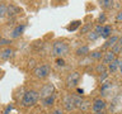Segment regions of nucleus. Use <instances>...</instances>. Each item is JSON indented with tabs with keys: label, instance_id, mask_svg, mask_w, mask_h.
Segmentation results:
<instances>
[{
	"label": "nucleus",
	"instance_id": "obj_1",
	"mask_svg": "<svg viewBox=\"0 0 122 114\" xmlns=\"http://www.w3.org/2000/svg\"><path fill=\"white\" fill-rule=\"evenodd\" d=\"M38 98H40V93L34 90H29L23 95V99H22V105L28 108V106H33L34 104L37 103Z\"/></svg>",
	"mask_w": 122,
	"mask_h": 114
},
{
	"label": "nucleus",
	"instance_id": "obj_2",
	"mask_svg": "<svg viewBox=\"0 0 122 114\" xmlns=\"http://www.w3.org/2000/svg\"><path fill=\"white\" fill-rule=\"evenodd\" d=\"M52 52L57 57H64L69 53V46L67 43H65L62 41H57L52 46Z\"/></svg>",
	"mask_w": 122,
	"mask_h": 114
},
{
	"label": "nucleus",
	"instance_id": "obj_3",
	"mask_svg": "<svg viewBox=\"0 0 122 114\" xmlns=\"http://www.w3.org/2000/svg\"><path fill=\"white\" fill-rule=\"evenodd\" d=\"M33 74L37 79H46L50 75V66L48 65H41V66L34 68Z\"/></svg>",
	"mask_w": 122,
	"mask_h": 114
},
{
	"label": "nucleus",
	"instance_id": "obj_4",
	"mask_svg": "<svg viewBox=\"0 0 122 114\" xmlns=\"http://www.w3.org/2000/svg\"><path fill=\"white\" fill-rule=\"evenodd\" d=\"M79 80H80V74L75 71V72H71V74L67 76L66 84H67V86H69V87H74V86L78 85Z\"/></svg>",
	"mask_w": 122,
	"mask_h": 114
},
{
	"label": "nucleus",
	"instance_id": "obj_5",
	"mask_svg": "<svg viewBox=\"0 0 122 114\" xmlns=\"http://www.w3.org/2000/svg\"><path fill=\"white\" fill-rule=\"evenodd\" d=\"M52 91H53V86L51 84H47V85H45L41 89V93H40V96L43 99L46 96H50V95H52Z\"/></svg>",
	"mask_w": 122,
	"mask_h": 114
},
{
	"label": "nucleus",
	"instance_id": "obj_6",
	"mask_svg": "<svg viewBox=\"0 0 122 114\" xmlns=\"http://www.w3.org/2000/svg\"><path fill=\"white\" fill-rule=\"evenodd\" d=\"M92 108H93L94 112H102V110L106 108V101L102 100V99H97V100H94Z\"/></svg>",
	"mask_w": 122,
	"mask_h": 114
},
{
	"label": "nucleus",
	"instance_id": "obj_7",
	"mask_svg": "<svg viewBox=\"0 0 122 114\" xmlns=\"http://www.w3.org/2000/svg\"><path fill=\"white\" fill-rule=\"evenodd\" d=\"M24 28H25L24 24H19V25H17V27H15V28L13 29V32H11V38H18V37H20L22 33L24 32Z\"/></svg>",
	"mask_w": 122,
	"mask_h": 114
},
{
	"label": "nucleus",
	"instance_id": "obj_8",
	"mask_svg": "<svg viewBox=\"0 0 122 114\" xmlns=\"http://www.w3.org/2000/svg\"><path fill=\"white\" fill-rule=\"evenodd\" d=\"M11 56H13V49L9 47H6V48L0 51V58L1 60H9Z\"/></svg>",
	"mask_w": 122,
	"mask_h": 114
},
{
	"label": "nucleus",
	"instance_id": "obj_9",
	"mask_svg": "<svg viewBox=\"0 0 122 114\" xmlns=\"http://www.w3.org/2000/svg\"><path fill=\"white\" fill-rule=\"evenodd\" d=\"M64 106H65L67 110H72V109L75 108L74 100H72V96H71V95H67V96L64 99Z\"/></svg>",
	"mask_w": 122,
	"mask_h": 114
},
{
	"label": "nucleus",
	"instance_id": "obj_10",
	"mask_svg": "<svg viewBox=\"0 0 122 114\" xmlns=\"http://www.w3.org/2000/svg\"><path fill=\"white\" fill-rule=\"evenodd\" d=\"M116 60V55L112 52V51H108L104 55V57H103V63H106V65H109L112 61Z\"/></svg>",
	"mask_w": 122,
	"mask_h": 114
},
{
	"label": "nucleus",
	"instance_id": "obj_11",
	"mask_svg": "<svg viewBox=\"0 0 122 114\" xmlns=\"http://www.w3.org/2000/svg\"><path fill=\"white\" fill-rule=\"evenodd\" d=\"M118 39H120V38H118L117 36H112L109 38L108 41L106 42V44L103 46V48H108V47H113L114 44H117L118 43Z\"/></svg>",
	"mask_w": 122,
	"mask_h": 114
},
{
	"label": "nucleus",
	"instance_id": "obj_12",
	"mask_svg": "<svg viewBox=\"0 0 122 114\" xmlns=\"http://www.w3.org/2000/svg\"><path fill=\"white\" fill-rule=\"evenodd\" d=\"M53 103H55V95H53V94L42 99V104H43L45 106H51Z\"/></svg>",
	"mask_w": 122,
	"mask_h": 114
},
{
	"label": "nucleus",
	"instance_id": "obj_13",
	"mask_svg": "<svg viewBox=\"0 0 122 114\" xmlns=\"http://www.w3.org/2000/svg\"><path fill=\"white\" fill-rule=\"evenodd\" d=\"M118 62H120V60L118 58H116L114 61H112L109 65H108V70H109V72H116L117 70H118Z\"/></svg>",
	"mask_w": 122,
	"mask_h": 114
},
{
	"label": "nucleus",
	"instance_id": "obj_14",
	"mask_svg": "<svg viewBox=\"0 0 122 114\" xmlns=\"http://www.w3.org/2000/svg\"><path fill=\"white\" fill-rule=\"evenodd\" d=\"M89 53V47L88 46H83V47H79L76 49V55L78 56H85Z\"/></svg>",
	"mask_w": 122,
	"mask_h": 114
},
{
	"label": "nucleus",
	"instance_id": "obj_15",
	"mask_svg": "<svg viewBox=\"0 0 122 114\" xmlns=\"http://www.w3.org/2000/svg\"><path fill=\"white\" fill-rule=\"evenodd\" d=\"M99 5H101L103 9H109V8L113 5V0H99Z\"/></svg>",
	"mask_w": 122,
	"mask_h": 114
},
{
	"label": "nucleus",
	"instance_id": "obj_16",
	"mask_svg": "<svg viewBox=\"0 0 122 114\" xmlns=\"http://www.w3.org/2000/svg\"><path fill=\"white\" fill-rule=\"evenodd\" d=\"M80 24H81V22H80V20H75V22H72L70 25H67L66 29L69 30V32H74V30H76V29L79 28Z\"/></svg>",
	"mask_w": 122,
	"mask_h": 114
},
{
	"label": "nucleus",
	"instance_id": "obj_17",
	"mask_svg": "<svg viewBox=\"0 0 122 114\" xmlns=\"http://www.w3.org/2000/svg\"><path fill=\"white\" fill-rule=\"evenodd\" d=\"M18 13H19V9L17 6L10 5L9 8H8V15H9V17H14V15H17Z\"/></svg>",
	"mask_w": 122,
	"mask_h": 114
},
{
	"label": "nucleus",
	"instance_id": "obj_18",
	"mask_svg": "<svg viewBox=\"0 0 122 114\" xmlns=\"http://www.w3.org/2000/svg\"><path fill=\"white\" fill-rule=\"evenodd\" d=\"M111 32H112V28H111V25H106V27H103V32H102V38H108L109 37V34Z\"/></svg>",
	"mask_w": 122,
	"mask_h": 114
},
{
	"label": "nucleus",
	"instance_id": "obj_19",
	"mask_svg": "<svg viewBox=\"0 0 122 114\" xmlns=\"http://www.w3.org/2000/svg\"><path fill=\"white\" fill-rule=\"evenodd\" d=\"M72 100H74L75 108H81V103H83L81 96H78V95H72Z\"/></svg>",
	"mask_w": 122,
	"mask_h": 114
},
{
	"label": "nucleus",
	"instance_id": "obj_20",
	"mask_svg": "<svg viewBox=\"0 0 122 114\" xmlns=\"http://www.w3.org/2000/svg\"><path fill=\"white\" fill-rule=\"evenodd\" d=\"M8 14V8L5 4H0V19L4 18Z\"/></svg>",
	"mask_w": 122,
	"mask_h": 114
},
{
	"label": "nucleus",
	"instance_id": "obj_21",
	"mask_svg": "<svg viewBox=\"0 0 122 114\" xmlns=\"http://www.w3.org/2000/svg\"><path fill=\"white\" fill-rule=\"evenodd\" d=\"M121 49H122V44L121 43H117V44H114L113 47H112V52L114 53V55H117V53L121 52Z\"/></svg>",
	"mask_w": 122,
	"mask_h": 114
},
{
	"label": "nucleus",
	"instance_id": "obj_22",
	"mask_svg": "<svg viewBox=\"0 0 122 114\" xmlns=\"http://www.w3.org/2000/svg\"><path fill=\"white\" fill-rule=\"evenodd\" d=\"M90 57L94 60H99V58H102V52L101 51H94V52L90 53Z\"/></svg>",
	"mask_w": 122,
	"mask_h": 114
},
{
	"label": "nucleus",
	"instance_id": "obj_23",
	"mask_svg": "<svg viewBox=\"0 0 122 114\" xmlns=\"http://www.w3.org/2000/svg\"><path fill=\"white\" fill-rule=\"evenodd\" d=\"M98 37H99V34H97L95 32H92V30L88 33V39H89V41H95Z\"/></svg>",
	"mask_w": 122,
	"mask_h": 114
},
{
	"label": "nucleus",
	"instance_id": "obj_24",
	"mask_svg": "<svg viewBox=\"0 0 122 114\" xmlns=\"http://www.w3.org/2000/svg\"><path fill=\"white\" fill-rule=\"evenodd\" d=\"M56 65L59 67H65V60L62 57H59V58H56Z\"/></svg>",
	"mask_w": 122,
	"mask_h": 114
},
{
	"label": "nucleus",
	"instance_id": "obj_25",
	"mask_svg": "<svg viewBox=\"0 0 122 114\" xmlns=\"http://www.w3.org/2000/svg\"><path fill=\"white\" fill-rule=\"evenodd\" d=\"M90 28H92V23H88V24H85L81 28V33H89Z\"/></svg>",
	"mask_w": 122,
	"mask_h": 114
},
{
	"label": "nucleus",
	"instance_id": "obj_26",
	"mask_svg": "<svg viewBox=\"0 0 122 114\" xmlns=\"http://www.w3.org/2000/svg\"><path fill=\"white\" fill-rule=\"evenodd\" d=\"M94 32L97 33V34H99V36H101L102 32H103V27H102V25H97V27H95V30H94Z\"/></svg>",
	"mask_w": 122,
	"mask_h": 114
},
{
	"label": "nucleus",
	"instance_id": "obj_27",
	"mask_svg": "<svg viewBox=\"0 0 122 114\" xmlns=\"http://www.w3.org/2000/svg\"><path fill=\"white\" fill-rule=\"evenodd\" d=\"M107 77H108V74L104 71V72H102V75H101V77H99V80H101V82H103Z\"/></svg>",
	"mask_w": 122,
	"mask_h": 114
},
{
	"label": "nucleus",
	"instance_id": "obj_28",
	"mask_svg": "<svg viewBox=\"0 0 122 114\" xmlns=\"http://www.w3.org/2000/svg\"><path fill=\"white\" fill-rule=\"evenodd\" d=\"M11 110H13V105H8L5 108V110H4V114H9Z\"/></svg>",
	"mask_w": 122,
	"mask_h": 114
},
{
	"label": "nucleus",
	"instance_id": "obj_29",
	"mask_svg": "<svg viewBox=\"0 0 122 114\" xmlns=\"http://www.w3.org/2000/svg\"><path fill=\"white\" fill-rule=\"evenodd\" d=\"M10 43V41L9 39H0V46H6V44H9Z\"/></svg>",
	"mask_w": 122,
	"mask_h": 114
},
{
	"label": "nucleus",
	"instance_id": "obj_30",
	"mask_svg": "<svg viewBox=\"0 0 122 114\" xmlns=\"http://www.w3.org/2000/svg\"><path fill=\"white\" fill-rule=\"evenodd\" d=\"M109 86H111V85H109V82H104V84H103V86H102V91L107 90V89H108Z\"/></svg>",
	"mask_w": 122,
	"mask_h": 114
},
{
	"label": "nucleus",
	"instance_id": "obj_31",
	"mask_svg": "<svg viewBox=\"0 0 122 114\" xmlns=\"http://www.w3.org/2000/svg\"><path fill=\"white\" fill-rule=\"evenodd\" d=\"M51 114H62V110H61V109H55Z\"/></svg>",
	"mask_w": 122,
	"mask_h": 114
},
{
	"label": "nucleus",
	"instance_id": "obj_32",
	"mask_svg": "<svg viewBox=\"0 0 122 114\" xmlns=\"http://www.w3.org/2000/svg\"><path fill=\"white\" fill-rule=\"evenodd\" d=\"M97 68H98V71H99V72H101V71H102V72H104V66H103V65H99Z\"/></svg>",
	"mask_w": 122,
	"mask_h": 114
},
{
	"label": "nucleus",
	"instance_id": "obj_33",
	"mask_svg": "<svg viewBox=\"0 0 122 114\" xmlns=\"http://www.w3.org/2000/svg\"><path fill=\"white\" fill-rule=\"evenodd\" d=\"M118 70L122 74V60H120V62H118Z\"/></svg>",
	"mask_w": 122,
	"mask_h": 114
},
{
	"label": "nucleus",
	"instance_id": "obj_34",
	"mask_svg": "<svg viewBox=\"0 0 122 114\" xmlns=\"http://www.w3.org/2000/svg\"><path fill=\"white\" fill-rule=\"evenodd\" d=\"M104 20H106V15H104V14H102L101 17H99V22L102 23V22H104Z\"/></svg>",
	"mask_w": 122,
	"mask_h": 114
},
{
	"label": "nucleus",
	"instance_id": "obj_35",
	"mask_svg": "<svg viewBox=\"0 0 122 114\" xmlns=\"http://www.w3.org/2000/svg\"><path fill=\"white\" fill-rule=\"evenodd\" d=\"M117 20H122V11L117 15Z\"/></svg>",
	"mask_w": 122,
	"mask_h": 114
},
{
	"label": "nucleus",
	"instance_id": "obj_36",
	"mask_svg": "<svg viewBox=\"0 0 122 114\" xmlns=\"http://www.w3.org/2000/svg\"><path fill=\"white\" fill-rule=\"evenodd\" d=\"M118 43H121V44H122V36H121L120 39H118Z\"/></svg>",
	"mask_w": 122,
	"mask_h": 114
},
{
	"label": "nucleus",
	"instance_id": "obj_37",
	"mask_svg": "<svg viewBox=\"0 0 122 114\" xmlns=\"http://www.w3.org/2000/svg\"><path fill=\"white\" fill-rule=\"evenodd\" d=\"M93 114H103V113H102V112H94Z\"/></svg>",
	"mask_w": 122,
	"mask_h": 114
},
{
	"label": "nucleus",
	"instance_id": "obj_38",
	"mask_svg": "<svg viewBox=\"0 0 122 114\" xmlns=\"http://www.w3.org/2000/svg\"><path fill=\"white\" fill-rule=\"evenodd\" d=\"M42 114H48V113H42Z\"/></svg>",
	"mask_w": 122,
	"mask_h": 114
},
{
	"label": "nucleus",
	"instance_id": "obj_39",
	"mask_svg": "<svg viewBox=\"0 0 122 114\" xmlns=\"http://www.w3.org/2000/svg\"><path fill=\"white\" fill-rule=\"evenodd\" d=\"M0 39H1V37H0Z\"/></svg>",
	"mask_w": 122,
	"mask_h": 114
}]
</instances>
